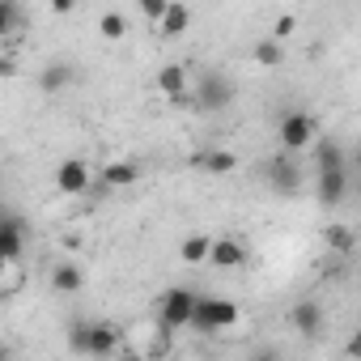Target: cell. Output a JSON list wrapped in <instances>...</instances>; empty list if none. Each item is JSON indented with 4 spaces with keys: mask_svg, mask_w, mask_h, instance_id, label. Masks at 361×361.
<instances>
[{
    "mask_svg": "<svg viewBox=\"0 0 361 361\" xmlns=\"http://www.w3.org/2000/svg\"><path fill=\"white\" fill-rule=\"evenodd\" d=\"M204 264H213V268H243L247 264V247L238 243V238H213L209 243V259Z\"/></svg>",
    "mask_w": 361,
    "mask_h": 361,
    "instance_id": "cell-11",
    "label": "cell"
},
{
    "mask_svg": "<svg viewBox=\"0 0 361 361\" xmlns=\"http://www.w3.org/2000/svg\"><path fill=\"white\" fill-rule=\"evenodd\" d=\"M157 30H161L166 39H183V35L192 30V5H183V0H170L166 13H161V22H157Z\"/></svg>",
    "mask_w": 361,
    "mask_h": 361,
    "instance_id": "cell-12",
    "label": "cell"
},
{
    "mask_svg": "<svg viewBox=\"0 0 361 361\" xmlns=\"http://www.w3.org/2000/svg\"><path fill=\"white\" fill-rule=\"evenodd\" d=\"M331 166H344V149L336 140H323L319 145V170H331Z\"/></svg>",
    "mask_w": 361,
    "mask_h": 361,
    "instance_id": "cell-23",
    "label": "cell"
},
{
    "mask_svg": "<svg viewBox=\"0 0 361 361\" xmlns=\"http://www.w3.org/2000/svg\"><path fill=\"white\" fill-rule=\"evenodd\" d=\"M81 285H85V272H81L77 264L64 259V264L51 268V293H64V298H68V293H81Z\"/></svg>",
    "mask_w": 361,
    "mask_h": 361,
    "instance_id": "cell-14",
    "label": "cell"
},
{
    "mask_svg": "<svg viewBox=\"0 0 361 361\" xmlns=\"http://www.w3.org/2000/svg\"><path fill=\"white\" fill-rule=\"evenodd\" d=\"M157 94H161L166 102H188V94H192V73H188V64H161V68H157Z\"/></svg>",
    "mask_w": 361,
    "mask_h": 361,
    "instance_id": "cell-8",
    "label": "cell"
},
{
    "mask_svg": "<svg viewBox=\"0 0 361 361\" xmlns=\"http://www.w3.org/2000/svg\"><path fill=\"white\" fill-rule=\"evenodd\" d=\"M276 136H281V149H285V153H302V149H310V145H314V115H306V111H289V115L281 119Z\"/></svg>",
    "mask_w": 361,
    "mask_h": 361,
    "instance_id": "cell-5",
    "label": "cell"
},
{
    "mask_svg": "<svg viewBox=\"0 0 361 361\" xmlns=\"http://www.w3.org/2000/svg\"><path fill=\"white\" fill-rule=\"evenodd\" d=\"M73 9H77V0H51V13L56 18H68Z\"/></svg>",
    "mask_w": 361,
    "mask_h": 361,
    "instance_id": "cell-26",
    "label": "cell"
},
{
    "mask_svg": "<svg viewBox=\"0 0 361 361\" xmlns=\"http://www.w3.org/2000/svg\"><path fill=\"white\" fill-rule=\"evenodd\" d=\"M251 56H255V64H264V68H276V64L285 60V43H281V39H259Z\"/></svg>",
    "mask_w": 361,
    "mask_h": 361,
    "instance_id": "cell-19",
    "label": "cell"
},
{
    "mask_svg": "<svg viewBox=\"0 0 361 361\" xmlns=\"http://www.w3.org/2000/svg\"><path fill=\"white\" fill-rule=\"evenodd\" d=\"M289 323H293L302 336H314V331L323 327V306H319V302H298V306L289 310Z\"/></svg>",
    "mask_w": 361,
    "mask_h": 361,
    "instance_id": "cell-16",
    "label": "cell"
},
{
    "mask_svg": "<svg viewBox=\"0 0 361 361\" xmlns=\"http://www.w3.org/2000/svg\"><path fill=\"white\" fill-rule=\"evenodd\" d=\"M192 166H200V170H209V174H230V170L238 166V157H234L230 149H204V153H192Z\"/></svg>",
    "mask_w": 361,
    "mask_h": 361,
    "instance_id": "cell-15",
    "label": "cell"
},
{
    "mask_svg": "<svg viewBox=\"0 0 361 361\" xmlns=\"http://www.w3.org/2000/svg\"><path fill=\"white\" fill-rule=\"evenodd\" d=\"M5 272H9V264H5V259H0V285H5Z\"/></svg>",
    "mask_w": 361,
    "mask_h": 361,
    "instance_id": "cell-27",
    "label": "cell"
},
{
    "mask_svg": "<svg viewBox=\"0 0 361 361\" xmlns=\"http://www.w3.org/2000/svg\"><path fill=\"white\" fill-rule=\"evenodd\" d=\"M94 188V170L85 157H64L56 166V192L60 196H85Z\"/></svg>",
    "mask_w": 361,
    "mask_h": 361,
    "instance_id": "cell-6",
    "label": "cell"
},
{
    "mask_svg": "<svg viewBox=\"0 0 361 361\" xmlns=\"http://www.w3.org/2000/svg\"><path fill=\"white\" fill-rule=\"evenodd\" d=\"M22 22H26V13H22L18 0H0V39H9Z\"/></svg>",
    "mask_w": 361,
    "mask_h": 361,
    "instance_id": "cell-20",
    "label": "cell"
},
{
    "mask_svg": "<svg viewBox=\"0 0 361 361\" xmlns=\"http://www.w3.org/2000/svg\"><path fill=\"white\" fill-rule=\"evenodd\" d=\"M22 255H26V221L13 213L9 221H0V259L18 264Z\"/></svg>",
    "mask_w": 361,
    "mask_h": 361,
    "instance_id": "cell-10",
    "label": "cell"
},
{
    "mask_svg": "<svg viewBox=\"0 0 361 361\" xmlns=\"http://www.w3.org/2000/svg\"><path fill=\"white\" fill-rule=\"evenodd\" d=\"M39 85L47 90V94H60V90H68L73 85V68L60 60V64H47L43 68V77H39Z\"/></svg>",
    "mask_w": 361,
    "mask_h": 361,
    "instance_id": "cell-18",
    "label": "cell"
},
{
    "mask_svg": "<svg viewBox=\"0 0 361 361\" xmlns=\"http://www.w3.org/2000/svg\"><path fill=\"white\" fill-rule=\"evenodd\" d=\"M166 5H170V0H136V9H140V18L145 22H161V13H166Z\"/></svg>",
    "mask_w": 361,
    "mask_h": 361,
    "instance_id": "cell-24",
    "label": "cell"
},
{
    "mask_svg": "<svg viewBox=\"0 0 361 361\" xmlns=\"http://www.w3.org/2000/svg\"><path fill=\"white\" fill-rule=\"evenodd\" d=\"M209 243H213V238H204V234H192L183 247H178V259H183V264H204V259H209Z\"/></svg>",
    "mask_w": 361,
    "mask_h": 361,
    "instance_id": "cell-21",
    "label": "cell"
},
{
    "mask_svg": "<svg viewBox=\"0 0 361 361\" xmlns=\"http://www.w3.org/2000/svg\"><path fill=\"white\" fill-rule=\"evenodd\" d=\"M188 98H196L200 111H226V106L234 102V85H230L221 73H204L200 81H192V94H188Z\"/></svg>",
    "mask_w": 361,
    "mask_h": 361,
    "instance_id": "cell-4",
    "label": "cell"
},
{
    "mask_svg": "<svg viewBox=\"0 0 361 361\" xmlns=\"http://www.w3.org/2000/svg\"><path fill=\"white\" fill-rule=\"evenodd\" d=\"M327 247L336 255H353V230L348 226H327Z\"/></svg>",
    "mask_w": 361,
    "mask_h": 361,
    "instance_id": "cell-22",
    "label": "cell"
},
{
    "mask_svg": "<svg viewBox=\"0 0 361 361\" xmlns=\"http://www.w3.org/2000/svg\"><path fill=\"white\" fill-rule=\"evenodd\" d=\"M344 200H348V170L344 166L319 170V204L323 209H340Z\"/></svg>",
    "mask_w": 361,
    "mask_h": 361,
    "instance_id": "cell-9",
    "label": "cell"
},
{
    "mask_svg": "<svg viewBox=\"0 0 361 361\" xmlns=\"http://www.w3.org/2000/svg\"><path fill=\"white\" fill-rule=\"evenodd\" d=\"M268 183H272L276 196H293V192L302 188V170H298V157H293V153L281 149V153L268 161Z\"/></svg>",
    "mask_w": 361,
    "mask_h": 361,
    "instance_id": "cell-7",
    "label": "cell"
},
{
    "mask_svg": "<svg viewBox=\"0 0 361 361\" xmlns=\"http://www.w3.org/2000/svg\"><path fill=\"white\" fill-rule=\"evenodd\" d=\"M192 306H196V289H188V285L166 289L161 302H157V323H161V331H183V327L192 323Z\"/></svg>",
    "mask_w": 361,
    "mask_h": 361,
    "instance_id": "cell-3",
    "label": "cell"
},
{
    "mask_svg": "<svg viewBox=\"0 0 361 361\" xmlns=\"http://www.w3.org/2000/svg\"><path fill=\"white\" fill-rule=\"evenodd\" d=\"M98 35H102L106 43H123V39H128V18H123L119 9H106V13L98 18Z\"/></svg>",
    "mask_w": 361,
    "mask_h": 361,
    "instance_id": "cell-17",
    "label": "cell"
},
{
    "mask_svg": "<svg viewBox=\"0 0 361 361\" xmlns=\"http://www.w3.org/2000/svg\"><path fill=\"white\" fill-rule=\"evenodd\" d=\"M293 30H298V22H293V18L285 13V18H276V26H272V39H281V43H285V39H289Z\"/></svg>",
    "mask_w": 361,
    "mask_h": 361,
    "instance_id": "cell-25",
    "label": "cell"
},
{
    "mask_svg": "<svg viewBox=\"0 0 361 361\" xmlns=\"http://www.w3.org/2000/svg\"><path fill=\"white\" fill-rule=\"evenodd\" d=\"M68 348L85 353V357H111L119 348V331H115V323H73Z\"/></svg>",
    "mask_w": 361,
    "mask_h": 361,
    "instance_id": "cell-2",
    "label": "cell"
},
{
    "mask_svg": "<svg viewBox=\"0 0 361 361\" xmlns=\"http://www.w3.org/2000/svg\"><path fill=\"white\" fill-rule=\"evenodd\" d=\"M238 323V306L230 302V298H204V293H196V306H192V331H200V336H213V331H230Z\"/></svg>",
    "mask_w": 361,
    "mask_h": 361,
    "instance_id": "cell-1",
    "label": "cell"
},
{
    "mask_svg": "<svg viewBox=\"0 0 361 361\" xmlns=\"http://www.w3.org/2000/svg\"><path fill=\"white\" fill-rule=\"evenodd\" d=\"M98 178H102L106 192H123V188H132L136 178H140V170H136V161H106Z\"/></svg>",
    "mask_w": 361,
    "mask_h": 361,
    "instance_id": "cell-13",
    "label": "cell"
},
{
    "mask_svg": "<svg viewBox=\"0 0 361 361\" xmlns=\"http://www.w3.org/2000/svg\"><path fill=\"white\" fill-rule=\"evenodd\" d=\"M0 357H5V348H0Z\"/></svg>",
    "mask_w": 361,
    "mask_h": 361,
    "instance_id": "cell-28",
    "label": "cell"
}]
</instances>
